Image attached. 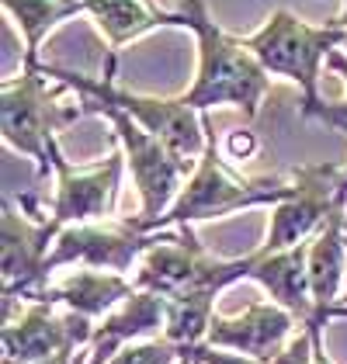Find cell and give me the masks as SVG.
<instances>
[{"label":"cell","instance_id":"17","mask_svg":"<svg viewBox=\"0 0 347 364\" xmlns=\"http://www.w3.org/2000/svg\"><path fill=\"white\" fill-rule=\"evenodd\" d=\"M87 18L108 42V53L125 49L153 28H177V11H164L156 0H80Z\"/></svg>","mask_w":347,"mask_h":364},{"label":"cell","instance_id":"8","mask_svg":"<svg viewBox=\"0 0 347 364\" xmlns=\"http://www.w3.org/2000/svg\"><path fill=\"white\" fill-rule=\"evenodd\" d=\"M59 225L46 219L42 205L31 195L14 201L4 195L0 215V264H4V319L14 316V306L38 302L49 288L46 260L53 253Z\"/></svg>","mask_w":347,"mask_h":364},{"label":"cell","instance_id":"26","mask_svg":"<svg viewBox=\"0 0 347 364\" xmlns=\"http://www.w3.org/2000/svg\"><path fill=\"white\" fill-rule=\"evenodd\" d=\"M341 4H344V7H341V14H337V21H341V25H344V28H347V0H341ZM344 53H347V42H344Z\"/></svg>","mask_w":347,"mask_h":364},{"label":"cell","instance_id":"14","mask_svg":"<svg viewBox=\"0 0 347 364\" xmlns=\"http://www.w3.org/2000/svg\"><path fill=\"white\" fill-rule=\"evenodd\" d=\"M250 281H257L271 295V302L289 309L299 319V326L316 323V302H313V288H309V240L278 253L257 247V267H254Z\"/></svg>","mask_w":347,"mask_h":364},{"label":"cell","instance_id":"30","mask_svg":"<svg viewBox=\"0 0 347 364\" xmlns=\"http://www.w3.org/2000/svg\"><path fill=\"white\" fill-rule=\"evenodd\" d=\"M344 240H347V219H344Z\"/></svg>","mask_w":347,"mask_h":364},{"label":"cell","instance_id":"24","mask_svg":"<svg viewBox=\"0 0 347 364\" xmlns=\"http://www.w3.org/2000/svg\"><path fill=\"white\" fill-rule=\"evenodd\" d=\"M87 354H80V350H63V354H56V358H49V361H38V364H84Z\"/></svg>","mask_w":347,"mask_h":364},{"label":"cell","instance_id":"25","mask_svg":"<svg viewBox=\"0 0 347 364\" xmlns=\"http://www.w3.org/2000/svg\"><path fill=\"white\" fill-rule=\"evenodd\" d=\"M313 333V340H316V347H313V364H337L326 358V350H323V330H309Z\"/></svg>","mask_w":347,"mask_h":364},{"label":"cell","instance_id":"31","mask_svg":"<svg viewBox=\"0 0 347 364\" xmlns=\"http://www.w3.org/2000/svg\"><path fill=\"white\" fill-rule=\"evenodd\" d=\"M191 358H195V354H191Z\"/></svg>","mask_w":347,"mask_h":364},{"label":"cell","instance_id":"10","mask_svg":"<svg viewBox=\"0 0 347 364\" xmlns=\"http://www.w3.org/2000/svg\"><path fill=\"white\" fill-rule=\"evenodd\" d=\"M125 153L115 146L108 153V160L77 167L66 160V153L59 149L53 156V177H56V195L53 205L46 208V219L59 229L66 225H84V223H105L115 219L118 195H122V173H125Z\"/></svg>","mask_w":347,"mask_h":364},{"label":"cell","instance_id":"16","mask_svg":"<svg viewBox=\"0 0 347 364\" xmlns=\"http://www.w3.org/2000/svg\"><path fill=\"white\" fill-rule=\"evenodd\" d=\"M136 281L125 278V274H115V271H77L70 278L56 281L42 291L38 302H53V306H63V309H73L80 312L87 319H105L112 309H118L129 295H136Z\"/></svg>","mask_w":347,"mask_h":364},{"label":"cell","instance_id":"3","mask_svg":"<svg viewBox=\"0 0 347 364\" xmlns=\"http://www.w3.org/2000/svg\"><path fill=\"white\" fill-rule=\"evenodd\" d=\"M202 118H205V132H208V146H205L202 160H198V167L191 170V177L184 181V188H181L177 201L171 205V212L149 225L139 223L146 232H164V229H174V225L212 223V219H226V215L243 212V208H274L295 191V173H289V177H278V173L274 177L271 173L247 177V173H240L223 156V146L215 142L208 112Z\"/></svg>","mask_w":347,"mask_h":364},{"label":"cell","instance_id":"9","mask_svg":"<svg viewBox=\"0 0 347 364\" xmlns=\"http://www.w3.org/2000/svg\"><path fill=\"white\" fill-rule=\"evenodd\" d=\"M164 232H146L139 219H105V223H84L59 229L53 253L46 260V274L59 267H94V271H115L125 274L139 267L146 253L160 243Z\"/></svg>","mask_w":347,"mask_h":364},{"label":"cell","instance_id":"7","mask_svg":"<svg viewBox=\"0 0 347 364\" xmlns=\"http://www.w3.org/2000/svg\"><path fill=\"white\" fill-rule=\"evenodd\" d=\"M84 112L101 114L112 125V136H115V142L125 153V167L132 173L136 191H139V215L136 219L149 225L156 223L160 215H167L171 205L177 201V195H181V188H184V181L191 177V170L198 164L174 156L153 132H146L132 114H125L112 101H84Z\"/></svg>","mask_w":347,"mask_h":364},{"label":"cell","instance_id":"4","mask_svg":"<svg viewBox=\"0 0 347 364\" xmlns=\"http://www.w3.org/2000/svg\"><path fill=\"white\" fill-rule=\"evenodd\" d=\"M66 87L42 73V59L21 56L18 77H7L0 87V129L4 142L28 156L38 177L53 173V156L59 149V132L84 118V101H63Z\"/></svg>","mask_w":347,"mask_h":364},{"label":"cell","instance_id":"15","mask_svg":"<svg viewBox=\"0 0 347 364\" xmlns=\"http://www.w3.org/2000/svg\"><path fill=\"white\" fill-rule=\"evenodd\" d=\"M167 323V299L153 295V291H136L129 295L118 309H112L105 319H97L94 336H90V350L84 364H112L118 350H125L136 336H149Z\"/></svg>","mask_w":347,"mask_h":364},{"label":"cell","instance_id":"19","mask_svg":"<svg viewBox=\"0 0 347 364\" xmlns=\"http://www.w3.org/2000/svg\"><path fill=\"white\" fill-rule=\"evenodd\" d=\"M181 358H184V347H177L171 340H143L118 350L112 364H177Z\"/></svg>","mask_w":347,"mask_h":364},{"label":"cell","instance_id":"1","mask_svg":"<svg viewBox=\"0 0 347 364\" xmlns=\"http://www.w3.org/2000/svg\"><path fill=\"white\" fill-rule=\"evenodd\" d=\"M257 250L247 257H212L202 247L195 225H174L164 229L160 243L146 253L136 267V288L153 291L167 299V323L164 340L177 347H198L208 336V326L215 319V299L230 284L254 278Z\"/></svg>","mask_w":347,"mask_h":364},{"label":"cell","instance_id":"6","mask_svg":"<svg viewBox=\"0 0 347 364\" xmlns=\"http://www.w3.org/2000/svg\"><path fill=\"white\" fill-rule=\"evenodd\" d=\"M344 42L347 28L337 18L326 25H309L289 7L271 11L267 21L243 38V46L260 59V66L271 77H285L299 87V118H309L323 105L319 66L337 49H344Z\"/></svg>","mask_w":347,"mask_h":364},{"label":"cell","instance_id":"20","mask_svg":"<svg viewBox=\"0 0 347 364\" xmlns=\"http://www.w3.org/2000/svg\"><path fill=\"white\" fill-rule=\"evenodd\" d=\"M326 66H330L347 87V53L344 49H337L333 56L326 59ZM306 122H323V125H330V129H337V132H347V94L341 101H323Z\"/></svg>","mask_w":347,"mask_h":364},{"label":"cell","instance_id":"5","mask_svg":"<svg viewBox=\"0 0 347 364\" xmlns=\"http://www.w3.org/2000/svg\"><path fill=\"white\" fill-rule=\"evenodd\" d=\"M118 70V53L105 56V73L101 77H87L77 70H63L56 63H42V73L49 80L63 84L66 90H77V97L84 101H112L125 114H132L146 132H153L156 139L171 149L174 156L198 164L208 146V132H205V118L195 108H188L181 97H153V94H136L125 90L115 80Z\"/></svg>","mask_w":347,"mask_h":364},{"label":"cell","instance_id":"27","mask_svg":"<svg viewBox=\"0 0 347 364\" xmlns=\"http://www.w3.org/2000/svg\"><path fill=\"white\" fill-rule=\"evenodd\" d=\"M330 319H347V306H333V312H330Z\"/></svg>","mask_w":347,"mask_h":364},{"label":"cell","instance_id":"11","mask_svg":"<svg viewBox=\"0 0 347 364\" xmlns=\"http://www.w3.org/2000/svg\"><path fill=\"white\" fill-rule=\"evenodd\" d=\"M94 319H87L73 309L53 302H28L18 316L4 319L0 343L4 364H38L49 361L63 350H80L94 336Z\"/></svg>","mask_w":347,"mask_h":364},{"label":"cell","instance_id":"22","mask_svg":"<svg viewBox=\"0 0 347 364\" xmlns=\"http://www.w3.org/2000/svg\"><path fill=\"white\" fill-rule=\"evenodd\" d=\"M257 149H260V142L250 129H236V132H230V136L223 139V156H226V160H247V156H254Z\"/></svg>","mask_w":347,"mask_h":364},{"label":"cell","instance_id":"2","mask_svg":"<svg viewBox=\"0 0 347 364\" xmlns=\"http://www.w3.org/2000/svg\"><path fill=\"white\" fill-rule=\"evenodd\" d=\"M177 28L191 31L198 46V70L184 94H177L188 108L198 114L212 108H236L243 118H257L260 105L271 90V73L260 66V59L223 28L205 0H177Z\"/></svg>","mask_w":347,"mask_h":364},{"label":"cell","instance_id":"23","mask_svg":"<svg viewBox=\"0 0 347 364\" xmlns=\"http://www.w3.org/2000/svg\"><path fill=\"white\" fill-rule=\"evenodd\" d=\"M195 361L198 364H264L257 358H247V354H233V350H219V347H208V343H198L191 347Z\"/></svg>","mask_w":347,"mask_h":364},{"label":"cell","instance_id":"13","mask_svg":"<svg viewBox=\"0 0 347 364\" xmlns=\"http://www.w3.org/2000/svg\"><path fill=\"white\" fill-rule=\"evenodd\" d=\"M344 219H347V195L333 205L326 223L319 225L309 240V288L316 302V323L302 330H323L330 323L333 306L344 299L347 281V240H344Z\"/></svg>","mask_w":347,"mask_h":364},{"label":"cell","instance_id":"29","mask_svg":"<svg viewBox=\"0 0 347 364\" xmlns=\"http://www.w3.org/2000/svg\"><path fill=\"white\" fill-rule=\"evenodd\" d=\"M341 306H347V281H344V299H341Z\"/></svg>","mask_w":347,"mask_h":364},{"label":"cell","instance_id":"18","mask_svg":"<svg viewBox=\"0 0 347 364\" xmlns=\"http://www.w3.org/2000/svg\"><path fill=\"white\" fill-rule=\"evenodd\" d=\"M4 11L14 18V25L21 31L25 38V56L28 59H38L46 38L73 21V18H84V4L80 0H4Z\"/></svg>","mask_w":347,"mask_h":364},{"label":"cell","instance_id":"28","mask_svg":"<svg viewBox=\"0 0 347 364\" xmlns=\"http://www.w3.org/2000/svg\"><path fill=\"white\" fill-rule=\"evenodd\" d=\"M177 364H198V361H195V358H191V347H184V358H181V361H177Z\"/></svg>","mask_w":347,"mask_h":364},{"label":"cell","instance_id":"21","mask_svg":"<svg viewBox=\"0 0 347 364\" xmlns=\"http://www.w3.org/2000/svg\"><path fill=\"white\" fill-rule=\"evenodd\" d=\"M313 347H316L313 333H309V330H299V333L289 340V347L271 364H313Z\"/></svg>","mask_w":347,"mask_h":364},{"label":"cell","instance_id":"12","mask_svg":"<svg viewBox=\"0 0 347 364\" xmlns=\"http://www.w3.org/2000/svg\"><path fill=\"white\" fill-rule=\"evenodd\" d=\"M295 323L299 319L278 302H250L236 316H219L215 312L205 343L271 364L295 336Z\"/></svg>","mask_w":347,"mask_h":364}]
</instances>
